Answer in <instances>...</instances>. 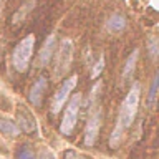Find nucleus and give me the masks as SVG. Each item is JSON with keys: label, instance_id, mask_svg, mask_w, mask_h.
Segmentation results:
<instances>
[{"label": "nucleus", "instance_id": "obj_9", "mask_svg": "<svg viewBox=\"0 0 159 159\" xmlns=\"http://www.w3.org/2000/svg\"><path fill=\"white\" fill-rule=\"evenodd\" d=\"M47 78L45 76H40L37 81L33 83V86L30 88V93H28V101L33 104V106H40L42 104V99H43V94H45V89H47Z\"/></svg>", "mask_w": 159, "mask_h": 159}, {"label": "nucleus", "instance_id": "obj_11", "mask_svg": "<svg viewBox=\"0 0 159 159\" xmlns=\"http://www.w3.org/2000/svg\"><path fill=\"white\" fill-rule=\"evenodd\" d=\"M138 57H139V50H133L131 55L128 57L126 63H124V68H123V78L124 80H129L134 73V68H136V63H138Z\"/></svg>", "mask_w": 159, "mask_h": 159}, {"label": "nucleus", "instance_id": "obj_12", "mask_svg": "<svg viewBox=\"0 0 159 159\" xmlns=\"http://www.w3.org/2000/svg\"><path fill=\"white\" fill-rule=\"evenodd\" d=\"M33 7H35V0H28V2H25L22 7H20L18 10H17V13L13 15V18H12V22L17 25V23H20V22H23V18L27 17V15L33 10Z\"/></svg>", "mask_w": 159, "mask_h": 159}, {"label": "nucleus", "instance_id": "obj_2", "mask_svg": "<svg viewBox=\"0 0 159 159\" xmlns=\"http://www.w3.org/2000/svg\"><path fill=\"white\" fill-rule=\"evenodd\" d=\"M33 47H35V35H27L25 38H22L17 43V47L13 48L12 53V63L13 68L18 73H25L28 70V63L33 53Z\"/></svg>", "mask_w": 159, "mask_h": 159}, {"label": "nucleus", "instance_id": "obj_14", "mask_svg": "<svg viewBox=\"0 0 159 159\" xmlns=\"http://www.w3.org/2000/svg\"><path fill=\"white\" fill-rule=\"evenodd\" d=\"M0 133H5L8 136H18L20 134V129L17 128V124L10 119H0Z\"/></svg>", "mask_w": 159, "mask_h": 159}, {"label": "nucleus", "instance_id": "obj_19", "mask_svg": "<svg viewBox=\"0 0 159 159\" xmlns=\"http://www.w3.org/2000/svg\"><path fill=\"white\" fill-rule=\"evenodd\" d=\"M40 159H55V156L50 151H43V152H40Z\"/></svg>", "mask_w": 159, "mask_h": 159}, {"label": "nucleus", "instance_id": "obj_1", "mask_svg": "<svg viewBox=\"0 0 159 159\" xmlns=\"http://www.w3.org/2000/svg\"><path fill=\"white\" fill-rule=\"evenodd\" d=\"M139 96H141V86H139V83H134L131 86V89H129L128 96L124 98L123 106H121V109H119V116H118V121L121 123V126L124 129H128L129 126H131L134 118H136Z\"/></svg>", "mask_w": 159, "mask_h": 159}, {"label": "nucleus", "instance_id": "obj_5", "mask_svg": "<svg viewBox=\"0 0 159 159\" xmlns=\"http://www.w3.org/2000/svg\"><path fill=\"white\" fill-rule=\"evenodd\" d=\"M73 60V43L70 38H63L57 52V76H61L65 71H68Z\"/></svg>", "mask_w": 159, "mask_h": 159}, {"label": "nucleus", "instance_id": "obj_17", "mask_svg": "<svg viewBox=\"0 0 159 159\" xmlns=\"http://www.w3.org/2000/svg\"><path fill=\"white\" fill-rule=\"evenodd\" d=\"M104 70V57H99V60L96 63H94V68L91 70V75H89V78L91 80H96L99 75H101V71Z\"/></svg>", "mask_w": 159, "mask_h": 159}, {"label": "nucleus", "instance_id": "obj_8", "mask_svg": "<svg viewBox=\"0 0 159 159\" xmlns=\"http://www.w3.org/2000/svg\"><path fill=\"white\" fill-rule=\"evenodd\" d=\"M55 47H57V37H55V35H50V37L45 40L43 47H42V50H40V53H38V58H37L38 66L45 68L50 61H52L53 53H55Z\"/></svg>", "mask_w": 159, "mask_h": 159}, {"label": "nucleus", "instance_id": "obj_18", "mask_svg": "<svg viewBox=\"0 0 159 159\" xmlns=\"http://www.w3.org/2000/svg\"><path fill=\"white\" fill-rule=\"evenodd\" d=\"M148 50H149V55H151L152 60L157 58V53H159V48H157V38L156 37H151L148 42Z\"/></svg>", "mask_w": 159, "mask_h": 159}, {"label": "nucleus", "instance_id": "obj_4", "mask_svg": "<svg viewBox=\"0 0 159 159\" xmlns=\"http://www.w3.org/2000/svg\"><path fill=\"white\" fill-rule=\"evenodd\" d=\"M76 83H78V76L73 75V76L65 80V81L61 83V86L57 89V93L53 94V99H52V113L53 114H58L60 111H61V108L65 106V103H66L68 96L71 94L75 86H76Z\"/></svg>", "mask_w": 159, "mask_h": 159}, {"label": "nucleus", "instance_id": "obj_15", "mask_svg": "<svg viewBox=\"0 0 159 159\" xmlns=\"http://www.w3.org/2000/svg\"><path fill=\"white\" fill-rule=\"evenodd\" d=\"M157 81H159V78H157V73H156V75H154V78H152L151 91H149V96H148L149 108H154V104H156V98H157Z\"/></svg>", "mask_w": 159, "mask_h": 159}, {"label": "nucleus", "instance_id": "obj_16", "mask_svg": "<svg viewBox=\"0 0 159 159\" xmlns=\"http://www.w3.org/2000/svg\"><path fill=\"white\" fill-rule=\"evenodd\" d=\"M17 159H37V156H35L32 148H28L27 144H23V146H20L18 151H17Z\"/></svg>", "mask_w": 159, "mask_h": 159}, {"label": "nucleus", "instance_id": "obj_6", "mask_svg": "<svg viewBox=\"0 0 159 159\" xmlns=\"http://www.w3.org/2000/svg\"><path fill=\"white\" fill-rule=\"evenodd\" d=\"M17 128L27 134L37 131V121H35L33 114L30 113V109L23 104H18L17 108Z\"/></svg>", "mask_w": 159, "mask_h": 159}, {"label": "nucleus", "instance_id": "obj_7", "mask_svg": "<svg viewBox=\"0 0 159 159\" xmlns=\"http://www.w3.org/2000/svg\"><path fill=\"white\" fill-rule=\"evenodd\" d=\"M99 124H101V113L98 111L86 123V128H84V146H88V148L94 146L98 133H99Z\"/></svg>", "mask_w": 159, "mask_h": 159}, {"label": "nucleus", "instance_id": "obj_10", "mask_svg": "<svg viewBox=\"0 0 159 159\" xmlns=\"http://www.w3.org/2000/svg\"><path fill=\"white\" fill-rule=\"evenodd\" d=\"M106 27H108L109 32L119 33V32H123V30L126 28V18H124V15H123V13L114 12V13L111 15V17L108 18Z\"/></svg>", "mask_w": 159, "mask_h": 159}, {"label": "nucleus", "instance_id": "obj_3", "mask_svg": "<svg viewBox=\"0 0 159 159\" xmlns=\"http://www.w3.org/2000/svg\"><path fill=\"white\" fill-rule=\"evenodd\" d=\"M80 104H81V94L76 93L71 96L66 108H65V114H63L61 124H60V133L65 134V136H70L73 133L75 126H76L78 114H80Z\"/></svg>", "mask_w": 159, "mask_h": 159}, {"label": "nucleus", "instance_id": "obj_13", "mask_svg": "<svg viewBox=\"0 0 159 159\" xmlns=\"http://www.w3.org/2000/svg\"><path fill=\"white\" fill-rule=\"evenodd\" d=\"M123 134H124V128L121 126L119 121H116V126H114L113 133H111V138H109V148L116 149L123 141Z\"/></svg>", "mask_w": 159, "mask_h": 159}]
</instances>
